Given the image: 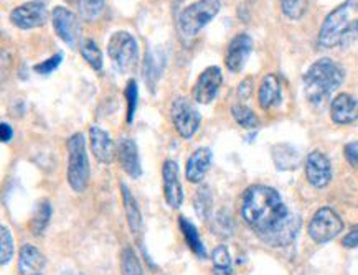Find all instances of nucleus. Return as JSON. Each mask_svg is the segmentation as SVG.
<instances>
[{
	"label": "nucleus",
	"mask_w": 358,
	"mask_h": 275,
	"mask_svg": "<svg viewBox=\"0 0 358 275\" xmlns=\"http://www.w3.org/2000/svg\"><path fill=\"white\" fill-rule=\"evenodd\" d=\"M248 226L271 247L289 246L301 229V218L291 213L274 188L255 185L248 188L241 208Z\"/></svg>",
	"instance_id": "nucleus-1"
},
{
	"label": "nucleus",
	"mask_w": 358,
	"mask_h": 275,
	"mask_svg": "<svg viewBox=\"0 0 358 275\" xmlns=\"http://www.w3.org/2000/svg\"><path fill=\"white\" fill-rule=\"evenodd\" d=\"M358 38V0H345L325 17L319 34L320 48L350 47Z\"/></svg>",
	"instance_id": "nucleus-2"
},
{
	"label": "nucleus",
	"mask_w": 358,
	"mask_h": 275,
	"mask_svg": "<svg viewBox=\"0 0 358 275\" xmlns=\"http://www.w3.org/2000/svg\"><path fill=\"white\" fill-rule=\"evenodd\" d=\"M345 77L343 68L332 58H320L312 63L304 75V93L310 104L322 105L335 91L341 88Z\"/></svg>",
	"instance_id": "nucleus-3"
},
{
	"label": "nucleus",
	"mask_w": 358,
	"mask_h": 275,
	"mask_svg": "<svg viewBox=\"0 0 358 275\" xmlns=\"http://www.w3.org/2000/svg\"><path fill=\"white\" fill-rule=\"evenodd\" d=\"M90 177L91 168L86 152V139L78 132L68 140V183L73 191L83 193L88 186Z\"/></svg>",
	"instance_id": "nucleus-4"
},
{
	"label": "nucleus",
	"mask_w": 358,
	"mask_h": 275,
	"mask_svg": "<svg viewBox=\"0 0 358 275\" xmlns=\"http://www.w3.org/2000/svg\"><path fill=\"white\" fill-rule=\"evenodd\" d=\"M108 54L113 59V65L122 75H129L139 65V47L129 31H116L108 43Z\"/></svg>",
	"instance_id": "nucleus-5"
},
{
	"label": "nucleus",
	"mask_w": 358,
	"mask_h": 275,
	"mask_svg": "<svg viewBox=\"0 0 358 275\" xmlns=\"http://www.w3.org/2000/svg\"><path fill=\"white\" fill-rule=\"evenodd\" d=\"M220 8H222L220 0H199V2L192 3L180 13V18H178L180 30L187 36H195L205 25H208L218 15Z\"/></svg>",
	"instance_id": "nucleus-6"
},
{
	"label": "nucleus",
	"mask_w": 358,
	"mask_h": 275,
	"mask_svg": "<svg viewBox=\"0 0 358 275\" xmlns=\"http://www.w3.org/2000/svg\"><path fill=\"white\" fill-rule=\"evenodd\" d=\"M343 231V221L332 208H320L309 223V236L317 244L332 241Z\"/></svg>",
	"instance_id": "nucleus-7"
},
{
	"label": "nucleus",
	"mask_w": 358,
	"mask_h": 275,
	"mask_svg": "<svg viewBox=\"0 0 358 275\" xmlns=\"http://www.w3.org/2000/svg\"><path fill=\"white\" fill-rule=\"evenodd\" d=\"M171 114L173 127H176L178 135H182L183 139H192L196 134L201 122V116L195 109V105L187 98L178 96V98L173 99Z\"/></svg>",
	"instance_id": "nucleus-8"
},
{
	"label": "nucleus",
	"mask_w": 358,
	"mask_h": 275,
	"mask_svg": "<svg viewBox=\"0 0 358 275\" xmlns=\"http://www.w3.org/2000/svg\"><path fill=\"white\" fill-rule=\"evenodd\" d=\"M52 24L58 38L63 40L70 47H75L81 35V22L75 12L66 7H55L52 10Z\"/></svg>",
	"instance_id": "nucleus-9"
},
{
	"label": "nucleus",
	"mask_w": 358,
	"mask_h": 275,
	"mask_svg": "<svg viewBox=\"0 0 358 275\" xmlns=\"http://www.w3.org/2000/svg\"><path fill=\"white\" fill-rule=\"evenodd\" d=\"M10 22L20 30L38 29L48 22V10L41 2H25L10 12Z\"/></svg>",
	"instance_id": "nucleus-10"
},
{
	"label": "nucleus",
	"mask_w": 358,
	"mask_h": 275,
	"mask_svg": "<svg viewBox=\"0 0 358 275\" xmlns=\"http://www.w3.org/2000/svg\"><path fill=\"white\" fill-rule=\"evenodd\" d=\"M223 84V73L218 66H210L201 73L196 80L192 96L195 103L199 104H210L217 98L220 88Z\"/></svg>",
	"instance_id": "nucleus-11"
},
{
	"label": "nucleus",
	"mask_w": 358,
	"mask_h": 275,
	"mask_svg": "<svg viewBox=\"0 0 358 275\" xmlns=\"http://www.w3.org/2000/svg\"><path fill=\"white\" fill-rule=\"evenodd\" d=\"M306 177L307 181L314 188H325L332 180V165L327 155L320 150H314L306 158Z\"/></svg>",
	"instance_id": "nucleus-12"
},
{
	"label": "nucleus",
	"mask_w": 358,
	"mask_h": 275,
	"mask_svg": "<svg viewBox=\"0 0 358 275\" xmlns=\"http://www.w3.org/2000/svg\"><path fill=\"white\" fill-rule=\"evenodd\" d=\"M162 183L165 203L172 209H178L183 203V186L178 175V165L173 160H165L162 167Z\"/></svg>",
	"instance_id": "nucleus-13"
},
{
	"label": "nucleus",
	"mask_w": 358,
	"mask_h": 275,
	"mask_svg": "<svg viewBox=\"0 0 358 275\" xmlns=\"http://www.w3.org/2000/svg\"><path fill=\"white\" fill-rule=\"evenodd\" d=\"M252 52V40L248 34H240L229 41L227 54H224V65L231 73H238L246 65L248 58Z\"/></svg>",
	"instance_id": "nucleus-14"
},
{
	"label": "nucleus",
	"mask_w": 358,
	"mask_h": 275,
	"mask_svg": "<svg viewBox=\"0 0 358 275\" xmlns=\"http://www.w3.org/2000/svg\"><path fill=\"white\" fill-rule=\"evenodd\" d=\"M116 155H117L119 165H121V168L127 173V175L134 178V180L141 178L142 167L139 160V150H137V145L134 140L127 139V137H122V139L117 142Z\"/></svg>",
	"instance_id": "nucleus-15"
},
{
	"label": "nucleus",
	"mask_w": 358,
	"mask_h": 275,
	"mask_svg": "<svg viewBox=\"0 0 358 275\" xmlns=\"http://www.w3.org/2000/svg\"><path fill=\"white\" fill-rule=\"evenodd\" d=\"M90 144L91 150H93L96 160L99 163L111 165L116 158V147L114 142L106 131L99 129V127L93 126L90 129Z\"/></svg>",
	"instance_id": "nucleus-16"
},
{
	"label": "nucleus",
	"mask_w": 358,
	"mask_h": 275,
	"mask_svg": "<svg viewBox=\"0 0 358 275\" xmlns=\"http://www.w3.org/2000/svg\"><path fill=\"white\" fill-rule=\"evenodd\" d=\"M330 116L335 124L347 126L358 119V101L352 94L342 93L330 104Z\"/></svg>",
	"instance_id": "nucleus-17"
},
{
	"label": "nucleus",
	"mask_w": 358,
	"mask_h": 275,
	"mask_svg": "<svg viewBox=\"0 0 358 275\" xmlns=\"http://www.w3.org/2000/svg\"><path fill=\"white\" fill-rule=\"evenodd\" d=\"M210 165H212V150L201 147V149L195 150L190 155V158L187 160L185 167V177L190 183H200L203 180L206 172L210 170Z\"/></svg>",
	"instance_id": "nucleus-18"
},
{
	"label": "nucleus",
	"mask_w": 358,
	"mask_h": 275,
	"mask_svg": "<svg viewBox=\"0 0 358 275\" xmlns=\"http://www.w3.org/2000/svg\"><path fill=\"white\" fill-rule=\"evenodd\" d=\"M258 101L261 109H264V111H269L281 103V82H279L276 75L264 76V80L261 81Z\"/></svg>",
	"instance_id": "nucleus-19"
},
{
	"label": "nucleus",
	"mask_w": 358,
	"mask_h": 275,
	"mask_svg": "<svg viewBox=\"0 0 358 275\" xmlns=\"http://www.w3.org/2000/svg\"><path fill=\"white\" fill-rule=\"evenodd\" d=\"M45 265L43 254L36 247L27 244L20 249L18 255V270L20 275H38Z\"/></svg>",
	"instance_id": "nucleus-20"
},
{
	"label": "nucleus",
	"mask_w": 358,
	"mask_h": 275,
	"mask_svg": "<svg viewBox=\"0 0 358 275\" xmlns=\"http://www.w3.org/2000/svg\"><path fill=\"white\" fill-rule=\"evenodd\" d=\"M273 160L279 170H296L301 165V154L292 145L278 144L273 147Z\"/></svg>",
	"instance_id": "nucleus-21"
},
{
	"label": "nucleus",
	"mask_w": 358,
	"mask_h": 275,
	"mask_svg": "<svg viewBox=\"0 0 358 275\" xmlns=\"http://www.w3.org/2000/svg\"><path fill=\"white\" fill-rule=\"evenodd\" d=\"M122 190V203H124V209H126V218H127V224H129L132 235H139L141 228H142V214L139 209V205L134 198V195L131 193V190L126 185H121Z\"/></svg>",
	"instance_id": "nucleus-22"
},
{
	"label": "nucleus",
	"mask_w": 358,
	"mask_h": 275,
	"mask_svg": "<svg viewBox=\"0 0 358 275\" xmlns=\"http://www.w3.org/2000/svg\"><path fill=\"white\" fill-rule=\"evenodd\" d=\"M165 66V54L162 52H149L144 61V76L147 84L150 89H154V86L157 84L160 75H162Z\"/></svg>",
	"instance_id": "nucleus-23"
},
{
	"label": "nucleus",
	"mask_w": 358,
	"mask_h": 275,
	"mask_svg": "<svg viewBox=\"0 0 358 275\" xmlns=\"http://www.w3.org/2000/svg\"><path fill=\"white\" fill-rule=\"evenodd\" d=\"M178 224H180L182 235H183V237H185V242L192 249V252H195V255H199L200 259H205L206 251H205L203 242H201V239H200L199 229L195 228V224L188 221L185 216H180V219H178Z\"/></svg>",
	"instance_id": "nucleus-24"
},
{
	"label": "nucleus",
	"mask_w": 358,
	"mask_h": 275,
	"mask_svg": "<svg viewBox=\"0 0 358 275\" xmlns=\"http://www.w3.org/2000/svg\"><path fill=\"white\" fill-rule=\"evenodd\" d=\"M50 218H52V203L48 200H40L30 218L31 232L38 236L43 235V231L47 229L50 223Z\"/></svg>",
	"instance_id": "nucleus-25"
},
{
	"label": "nucleus",
	"mask_w": 358,
	"mask_h": 275,
	"mask_svg": "<svg viewBox=\"0 0 358 275\" xmlns=\"http://www.w3.org/2000/svg\"><path fill=\"white\" fill-rule=\"evenodd\" d=\"M80 53L81 57L85 58V61L88 63L93 70L99 71L101 68H103V53H101L98 43H96L94 40L91 38L83 40L80 43Z\"/></svg>",
	"instance_id": "nucleus-26"
},
{
	"label": "nucleus",
	"mask_w": 358,
	"mask_h": 275,
	"mask_svg": "<svg viewBox=\"0 0 358 275\" xmlns=\"http://www.w3.org/2000/svg\"><path fill=\"white\" fill-rule=\"evenodd\" d=\"M121 275H144L141 260L131 247H126L121 254Z\"/></svg>",
	"instance_id": "nucleus-27"
},
{
	"label": "nucleus",
	"mask_w": 358,
	"mask_h": 275,
	"mask_svg": "<svg viewBox=\"0 0 358 275\" xmlns=\"http://www.w3.org/2000/svg\"><path fill=\"white\" fill-rule=\"evenodd\" d=\"M231 114H233V117H235V121L240 124L243 129H255V127H258V124H259L258 116H256V114L252 112L250 107H246V105H243V104L233 105Z\"/></svg>",
	"instance_id": "nucleus-28"
},
{
	"label": "nucleus",
	"mask_w": 358,
	"mask_h": 275,
	"mask_svg": "<svg viewBox=\"0 0 358 275\" xmlns=\"http://www.w3.org/2000/svg\"><path fill=\"white\" fill-rule=\"evenodd\" d=\"M106 0H78V10L80 15L88 22H94L104 10Z\"/></svg>",
	"instance_id": "nucleus-29"
},
{
	"label": "nucleus",
	"mask_w": 358,
	"mask_h": 275,
	"mask_svg": "<svg viewBox=\"0 0 358 275\" xmlns=\"http://www.w3.org/2000/svg\"><path fill=\"white\" fill-rule=\"evenodd\" d=\"M215 274L217 275H231V258L224 246H218L212 254Z\"/></svg>",
	"instance_id": "nucleus-30"
},
{
	"label": "nucleus",
	"mask_w": 358,
	"mask_h": 275,
	"mask_svg": "<svg viewBox=\"0 0 358 275\" xmlns=\"http://www.w3.org/2000/svg\"><path fill=\"white\" fill-rule=\"evenodd\" d=\"M282 13L291 20H301L307 10V0H281Z\"/></svg>",
	"instance_id": "nucleus-31"
},
{
	"label": "nucleus",
	"mask_w": 358,
	"mask_h": 275,
	"mask_svg": "<svg viewBox=\"0 0 358 275\" xmlns=\"http://www.w3.org/2000/svg\"><path fill=\"white\" fill-rule=\"evenodd\" d=\"M13 258V237L8 228L2 226L0 231V262L2 265L8 264Z\"/></svg>",
	"instance_id": "nucleus-32"
},
{
	"label": "nucleus",
	"mask_w": 358,
	"mask_h": 275,
	"mask_svg": "<svg viewBox=\"0 0 358 275\" xmlns=\"http://www.w3.org/2000/svg\"><path fill=\"white\" fill-rule=\"evenodd\" d=\"M137 98H139V91H137L136 80H129L126 84V101H127V122L134 121L136 107H137Z\"/></svg>",
	"instance_id": "nucleus-33"
},
{
	"label": "nucleus",
	"mask_w": 358,
	"mask_h": 275,
	"mask_svg": "<svg viewBox=\"0 0 358 275\" xmlns=\"http://www.w3.org/2000/svg\"><path fill=\"white\" fill-rule=\"evenodd\" d=\"M195 211L199 213V216L201 219L206 218V214H208L210 211V206H212V195H210V190L208 188H201L199 191V195H196L195 198Z\"/></svg>",
	"instance_id": "nucleus-34"
},
{
	"label": "nucleus",
	"mask_w": 358,
	"mask_h": 275,
	"mask_svg": "<svg viewBox=\"0 0 358 275\" xmlns=\"http://www.w3.org/2000/svg\"><path fill=\"white\" fill-rule=\"evenodd\" d=\"M62 61H63V53H57V54H53L52 58L45 59V61L35 65L34 71L38 73V75H50V73H53L55 70H57Z\"/></svg>",
	"instance_id": "nucleus-35"
},
{
	"label": "nucleus",
	"mask_w": 358,
	"mask_h": 275,
	"mask_svg": "<svg viewBox=\"0 0 358 275\" xmlns=\"http://www.w3.org/2000/svg\"><path fill=\"white\" fill-rule=\"evenodd\" d=\"M345 154L347 162L352 165V167H358V140L357 142H350V144L345 145Z\"/></svg>",
	"instance_id": "nucleus-36"
},
{
	"label": "nucleus",
	"mask_w": 358,
	"mask_h": 275,
	"mask_svg": "<svg viewBox=\"0 0 358 275\" xmlns=\"http://www.w3.org/2000/svg\"><path fill=\"white\" fill-rule=\"evenodd\" d=\"M228 221H229L228 216H222V214H220V216H217V219H215V223H213V231L220 236H224V237L229 236L231 235V229L224 228V223H228Z\"/></svg>",
	"instance_id": "nucleus-37"
},
{
	"label": "nucleus",
	"mask_w": 358,
	"mask_h": 275,
	"mask_svg": "<svg viewBox=\"0 0 358 275\" xmlns=\"http://www.w3.org/2000/svg\"><path fill=\"white\" fill-rule=\"evenodd\" d=\"M251 93H252V77H245V80L241 81L240 88H238V96H240L241 101H246L251 98Z\"/></svg>",
	"instance_id": "nucleus-38"
},
{
	"label": "nucleus",
	"mask_w": 358,
	"mask_h": 275,
	"mask_svg": "<svg viewBox=\"0 0 358 275\" xmlns=\"http://www.w3.org/2000/svg\"><path fill=\"white\" fill-rule=\"evenodd\" d=\"M342 244L343 247H348V249H352V247H358V224L357 226H353L350 229V232L343 237Z\"/></svg>",
	"instance_id": "nucleus-39"
},
{
	"label": "nucleus",
	"mask_w": 358,
	"mask_h": 275,
	"mask_svg": "<svg viewBox=\"0 0 358 275\" xmlns=\"http://www.w3.org/2000/svg\"><path fill=\"white\" fill-rule=\"evenodd\" d=\"M0 129H2V142L3 144H7V142L12 140L13 137V129L10 126H8L7 122H2V126H0Z\"/></svg>",
	"instance_id": "nucleus-40"
},
{
	"label": "nucleus",
	"mask_w": 358,
	"mask_h": 275,
	"mask_svg": "<svg viewBox=\"0 0 358 275\" xmlns=\"http://www.w3.org/2000/svg\"><path fill=\"white\" fill-rule=\"evenodd\" d=\"M59 275H83V274L78 272V270H65V272H62Z\"/></svg>",
	"instance_id": "nucleus-41"
},
{
	"label": "nucleus",
	"mask_w": 358,
	"mask_h": 275,
	"mask_svg": "<svg viewBox=\"0 0 358 275\" xmlns=\"http://www.w3.org/2000/svg\"><path fill=\"white\" fill-rule=\"evenodd\" d=\"M38 275H40V274H38Z\"/></svg>",
	"instance_id": "nucleus-42"
}]
</instances>
